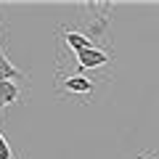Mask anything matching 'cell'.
Listing matches in <instances>:
<instances>
[{
    "label": "cell",
    "mask_w": 159,
    "mask_h": 159,
    "mask_svg": "<svg viewBox=\"0 0 159 159\" xmlns=\"http://www.w3.org/2000/svg\"><path fill=\"white\" fill-rule=\"evenodd\" d=\"M85 8L93 16L88 19V27H85L82 34L96 45V43L106 40V32H109V27H111V6H109V3H88Z\"/></svg>",
    "instance_id": "6da1fadb"
},
{
    "label": "cell",
    "mask_w": 159,
    "mask_h": 159,
    "mask_svg": "<svg viewBox=\"0 0 159 159\" xmlns=\"http://www.w3.org/2000/svg\"><path fill=\"white\" fill-rule=\"evenodd\" d=\"M109 61H114V56L109 51H103V48H98V45L77 53V66L80 69H98V66H103V64H109Z\"/></svg>",
    "instance_id": "7a4b0ae2"
},
{
    "label": "cell",
    "mask_w": 159,
    "mask_h": 159,
    "mask_svg": "<svg viewBox=\"0 0 159 159\" xmlns=\"http://www.w3.org/2000/svg\"><path fill=\"white\" fill-rule=\"evenodd\" d=\"M64 93L66 96H93L96 85L82 74H72V77H64Z\"/></svg>",
    "instance_id": "3957f363"
},
{
    "label": "cell",
    "mask_w": 159,
    "mask_h": 159,
    "mask_svg": "<svg viewBox=\"0 0 159 159\" xmlns=\"http://www.w3.org/2000/svg\"><path fill=\"white\" fill-rule=\"evenodd\" d=\"M13 80H27V74L13 66L11 58L6 56V48L0 45V82H13Z\"/></svg>",
    "instance_id": "277c9868"
},
{
    "label": "cell",
    "mask_w": 159,
    "mask_h": 159,
    "mask_svg": "<svg viewBox=\"0 0 159 159\" xmlns=\"http://www.w3.org/2000/svg\"><path fill=\"white\" fill-rule=\"evenodd\" d=\"M64 40H66V45L72 48L74 53H82V51H88V48H93L90 40L82 32H74V29H64Z\"/></svg>",
    "instance_id": "5b68a950"
},
{
    "label": "cell",
    "mask_w": 159,
    "mask_h": 159,
    "mask_svg": "<svg viewBox=\"0 0 159 159\" xmlns=\"http://www.w3.org/2000/svg\"><path fill=\"white\" fill-rule=\"evenodd\" d=\"M19 98H21V90L16 82H0V109L8 103H19Z\"/></svg>",
    "instance_id": "8992f818"
},
{
    "label": "cell",
    "mask_w": 159,
    "mask_h": 159,
    "mask_svg": "<svg viewBox=\"0 0 159 159\" xmlns=\"http://www.w3.org/2000/svg\"><path fill=\"white\" fill-rule=\"evenodd\" d=\"M0 159H13L11 146H8V141H6V135H3V133H0Z\"/></svg>",
    "instance_id": "52a82bcc"
},
{
    "label": "cell",
    "mask_w": 159,
    "mask_h": 159,
    "mask_svg": "<svg viewBox=\"0 0 159 159\" xmlns=\"http://www.w3.org/2000/svg\"><path fill=\"white\" fill-rule=\"evenodd\" d=\"M135 159H154V157H146V154H135Z\"/></svg>",
    "instance_id": "ba28073f"
}]
</instances>
